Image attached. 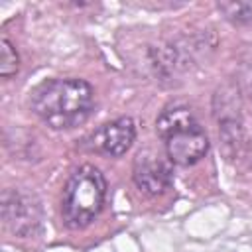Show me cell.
Masks as SVG:
<instances>
[{
	"instance_id": "cell-7",
	"label": "cell",
	"mask_w": 252,
	"mask_h": 252,
	"mask_svg": "<svg viewBox=\"0 0 252 252\" xmlns=\"http://www.w3.org/2000/svg\"><path fill=\"white\" fill-rule=\"evenodd\" d=\"M173 163L154 150H142L132 163V181L148 197L163 195L173 185Z\"/></svg>"
},
{
	"instance_id": "cell-8",
	"label": "cell",
	"mask_w": 252,
	"mask_h": 252,
	"mask_svg": "<svg viewBox=\"0 0 252 252\" xmlns=\"http://www.w3.org/2000/svg\"><path fill=\"white\" fill-rule=\"evenodd\" d=\"M134 140H136V122L130 116H120L94 128L83 140V148L98 156L120 158L132 148Z\"/></svg>"
},
{
	"instance_id": "cell-9",
	"label": "cell",
	"mask_w": 252,
	"mask_h": 252,
	"mask_svg": "<svg viewBox=\"0 0 252 252\" xmlns=\"http://www.w3.org/2000/svg\"><path fill=\"white\" fill-rule=\"evenodd\" d=\"M217 10L232 26H252V0H222Z\"/></svg>"
},
{
	"instance_id": "cell-10",
	"label": "cell",
	"mask_w": 252,
	"mask_h": 252,
	"mask_svg": "<svg viewBox=\"0 0 252 252\" xmlns=\"http://www.w3.org/2000/svg\"><path fill=\"white\" fill-rule=\"evenodd\" d=\"M18 71H20L18 49L6 35H2V39H0V75H2V79H10Z\"/></svg>"
},
{
	"instance_id": "cell-1",
	"label": "cell",
	"mask_w": 252,
	"mask_h": 252,
	"mask_svg": "<svg viewBox=\"0 0 252 252\" xmlns=\"http://www.w3.org/2000/svg\"><path fill=\"white\" fill-rule=\"evenodd\" d=\"M94 89L79 77H53L41 81L30 96L33 114L51 130L83 126L94 112Z\"/></svg>"
},
{
	"instance_id": "cell-5",
	"label": "cell",
	"mask_w": 252,
	"mask_h": 252,
	"mask_svg": "<svg viewBox=\"0 0 252 252\" xmlns=\"http://www.w3.org/2000/svg\"><path fill=\"white\" fill-rule=\"evenodd\" d=\"M203 43H197L189 37L171 39L152 47L148 55L156 81L163 85H175L177 81H181V77L197 65V55Z\"/></svg>"
},
{
	"instance_id": "cell-4",
	"label": "cell",
	"mask_w": 252,
	"mask_h": 252,
	"mask_svg": "<svg viewBox=\"0 0 252 252\" xmlns=\"http://www.w3.org/2000/svg\"><path fill=\"white\" fill-rule=\"evenodd\" d=\"M240 94L236 85L224 83L213 96V114L219 124V138L226 158H240L246 150V132L240 112Z\"/></svg>"
},
{
	"instance_id": "cell-6",
	"label": "cell",
	"mask_w": 252,
	"mask_h": 252,
	"mask_svg": "<svg viewBox=\"0 0 252 252\" xmlns=\"http://www.w3.org/2000/svg\"><path fill=\"white\" fill-rule=\"evenodd\" d=\"M2 220L20 238L35 234L41 224V207L33 193L22 187H8L2 193Z\"/></svg>"
},
{
	"instance_id": "cell-3",
	"label": "cell",
	"mask_w": 252,
	"mask_h": 252,
	"mask_svg": "<svg viewBox=\"0 0 252 252\" xmlns=\"http://www.w3.org/2000/svg\"><path fill=\"white\" fill-rule=\"evenodd\" d=\"M106 177L93 165L83 163L71 171L63 187L61 197V219L71 230L87 228L100 215L106 201Z\"/></svg>"
},
{
	"instance_id": "cell-2",
	"label": "cell",
	"mask_w": 252,
	"mask_h": 252,
	"mask_svg": "<svg viewBox=\"0 0 252 252\" xmlns=\"http://www.w3.org/2000/svg\"><path fill=\"white\" fill-rule=\"evenodd\" d=\"M156 132L173 165L189 167L209 154V134L187 104L171 102L163 106L156 118Z\"/></svg>"
}]
</instances>
